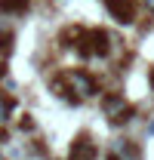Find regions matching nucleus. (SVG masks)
<instances>
[{"instance_id": "obj_5", "label": "nucleus", "mask_w": 154, "mask_h": 160, "mask_svg": "<svg viewBox=\"0 0 154 160\" xmlns=\"http://www.w3.org/2000/svg\"><path fill=\"white\" fill-rule=\"evenodd\" d=\"M13 108H16V102L9 99V96H0V126L9 120V114H13Z\"/></svg>"}, {"instance_id": "obj_2", "label": "nucleus", "mask_w": 154, "mask_h": 160, "mask_svg": "<svg viewBox=\"0 0 154 160\" xmlns=\"http://www.w3.org/2000/svg\"><path fill=\"white\" fill-rule=\"evenodd\" d=\"M105 9L120 25H133L136 22V0H105Z\"/></svg>"}, {"instance_id": "obj_10", "label": "nucleus", "mask_w": 154, "mask_h": 160, "mask_svg": "<svg viewBox=\"0 0 154 160\" xmlns=\"http://www.w3.org/2000/svg\"><path fill=\"white\" fill-rule=\"evenodd\" d=\"M0 160H3V151H0Z\"/></svg>"}, {"instance_id": "obj_3", "label": "nucleus", "mask_w": 154, "mask_h": 160, "mask_svg": "<svg viewBox=\"0 0 154 160\" xmlns=\"http://www.w3.org/2000/svg\"><path fill=\"white\" fill-rule=\"evenodd\" d=\"M71 160H96V142L90 139V136H80V139L71 145Z\"/></svg>"}, {"instance_id": "obj_4", "label": "nucleus", "mask_w": 154, "mask_h": 160, "mask_svg": "<svg viewBox=\"0 0 154 160\" xmlns=\"http://www.w3.org/2000/svg\"><path fill=\"white\" fill-rule=\"evenodd\" d=\"M28 3L31 0H0V12H6V16H19L28 9Z\"/></svg>"}, {"instance_id": "obj_7", "label": "nucleus", "mask_w": 154, "mask_h": 160, "mask_svg": "<svg viewBox=\"0 0 154 160\" xmlns=\"http://www.w3.org/2000/svg\"><path fill=\"white\" fill-rule=\"evenodd\" d=\"M105 160H120V157H117V154H114V151H111V154H108V157H105Z\"/></svg>"}, {"instance_id": "obj_9", "label": "nucleus", "mask_w": 154, "mask_h": 160, "mask_svg": "<svg viewBox=\"0 0 154 160\" xmlns=\"http://www.w3.org/2000/svg\"><path fill=\"white\" fill-rule=\"evenodd\" d=\"M151 86H154V71H151Z\"/></svg>"}, {"instance_id": "obj_8", "label": "nucleus", "mask_w": 154, "mask_h": 160, "mask_svg": "<svg viewBox=\"0 0 154 160\" xmlns=\"http://www.w3.org/2000/svg\"><path fill=\"white\" fill-rule=\"evenodd\" d=\"M148 132H154V120H151V123H148Z\"/></svg>"}, {"instance_id": "obj_6", "label": "nucleus", "mask_w": 154, "mask_h": 160, "mask_svg": "<svg viewBox=\"0 0 154 160\" xmlns=\"http://www.w3.org/2000/svg\"><path fill=\"white\" fill-rule=\"evenodd\" d=\"M139 3H142V6L148 9V12H154V0H139Z\"/></svg>"}, {"instance_id": "obj_1", "label": "nucleus", "mask_w": 154, "mask_h": 160, "mask_svg": "<svg viewBox=\"0 0 154 160\" xmlns=\"http://www.w3.org/2000/svg\"><path fill=\"white\" fill-rule=\"evenodd\" d=\"M65 80H68V86H71V92H74L77 99H93V96L99 92L93 74H86V71H68Z\"/></svg>"}]
</instances>
